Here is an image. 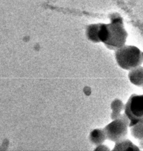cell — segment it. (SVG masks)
<instances>
[{
	"instance_id": "ba28073f",
	"label": "cell",
	"mask_w": 143,
	"mask_h": 151,
	"mask_svg": "<svg viewBox=\"0 0 143 151\" xmlns=\"http://www.w3.org/2000/svg\"><path fill=\"white\" fill-rule=\"evenodd\" d=\"M99 24H93L89 25L86 30V36L87 38L93 42H100L98 38V30Z\"/></svg>"
},
{
	"instance_id": "7a4b0ae2",
	"label": "cell",
	"mask_w": 143,
	"mask_h": 151,
	"mask_svg": "<svg viewBox=\"0 0 143 151\" xmlns=\"http://www.w3.org/2000/svg\"><path fill=\"white\" fill-rule=\"evenodd\" d=\"M129 124V120L125 113L120 114L103 129L106 138L114 142L124 139L128 133Z\"/></svg>"
},
{
	"instance_id": "3957f363",
	"label": "cell",
	"mask_w": 143,
	"mask_h": 151,
	"mask_svg": "<svg viewBox=\"0 0 143 151\" xmlns=\"http://www.w3.org/2000/svg\"><path fill=\"white\" fill-rule=\"evenodd\" d=\"M108 38L104 43L105 46L112 50H116L125 45L128 36L127 32L123 27L122 23L114 21L107 25Z\"/></svg>"
},
{
	"instance_id": "8fae6325",
	"label": "cell",
	"mask_w": 143,
	"mask_h": 151,
	"mask_svg": "<svg viewBox=\"0 0 143 151\" xmlns=\"http://www.w3.org/2000/svg\"><path fill=\"white\" fill-rule=\"evenodd\" d=\"M95 150H105V151H108L109 150V149L108 148V147L106 145H103L102 144H100L99 145H98L97 147L95 149Z\"/></svg>"
},
{
	"instance_id": "277c9868",
	"label": "cell",
	"mask_w": 143,
	"mask_h": 151,
	"mask_svg": "<svg viewBox=\"0 0 143 151\" xmlns=\"http://www.w3.org/2000/svg\"><path fill=\"white\" fill-rule=\"evenodd\" d=\"M125 114L129 120V126L131 127L142 120L143 96L133 94L124 106Z\"/></svg>"
},
{
	"instance_id": "30bf717a",
	"label": "cell",
	"mask_w": 143,
	"mask_h": 151,
	"mask_svg": "<svg viewBox=\"0 0 143 151\" xmlns=\"http://www.w3.org/2000/svg\"><path fill=\"white\" fill-rule=\"evenodd\" d=\"M131 127V134L136 139H142V120L138 122Z\"/></svg>"
},
{
	"instance_id": "52a82bcc",
	"label": "cell",
	"mask_w": 143,
	"mask_h": 151,
	"mask_svg": "<svg viewBox=\"0 0 143 151\" xmlns=\"http://www.w3.org/2000/svg\"><path fill=\"white\" fill-rule=\"evenodd\" d=\"M106 139L103 129H96L93 130L89 134V140L95 145L102 144Z\"/></svg>"
},
{
	"instance_id": "9c48e42d",
	"label": "cell",
	"mask_w": 143,
	"mask_h": 151,
	"mask_svg": "<svg viewBox=\"0 0 143 151\" xmlns=\"http://www.w3.org/2000/svg\"><path fill=\"white\" fill-rule=\"evenodd\" d=\"M111 108L112 110L111 119L113 120L116 119L121 114V111L124 109V105L121 100L115 99L111 103Z\"/></svg>"
},
{
	"instance_id": "5b68a950",
	"label": "cell",
	"mask_w": 143,
	"mask_h": 151,
	"mask_svg": "<svg viewBox=\"0 0 143 151\" xmlns=\"http://www.w3.org/2000/svg\"><path fill=\"white\" fill-rule=\"evenodd\" d=\"M128 74L130 81L135 86L142 87L143 84V68L142 66L135 67L131 70Z\"/></svg>"
},
{
	"instance_id": "8992f818",
	"label": "cell",
	"mask_w": 143,
	"mask_h": 151,
	"mask_svg": "<svg viewBox=\"0 0 143 151\" xmlns=\"http://www.w3.org/2000/svg\"><path fill=\"white\" fill-rule=\"evenodd\" d=\"M113 150H129V151H139V149L132 142L128 139H122L116 142Z\"/></svg>"
},
{
	"instance_id": "6da1fadb",
	"label": "cell",
	"mask_w": 143,
	"mask_h": 151,
	"mask_svg": "<svg viewBox=\"0 0 143 151\" xmlns=\"http://www.w3.org/2000/svg\"><path fill=\"white\" fill-rule=\"evenodd\" d=\"M115 58L119 66L130 70L142 63V52L134 45H123L115 50Z\"/></svg>"
}]
</instances>
